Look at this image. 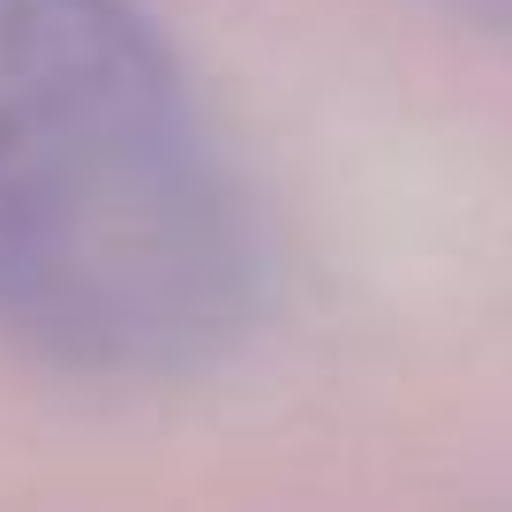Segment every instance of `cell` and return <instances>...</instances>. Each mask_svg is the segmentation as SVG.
<instances>
[{
	"label": "cell",
	"instance_id": "obj_1",
	"mask_svg": "<svg viewBox=\"0 0 512 512\" xmlns=\"http://www.w3.org/2000/svg\"><path fill=\"white\" fill-rule=\"evenodd\" d=\"M249 317V211L136 0H0V339L91 384H181Z\"/></svg>",
	"mask_w": 512,
	"mask_h": 512
}]
</instances>
